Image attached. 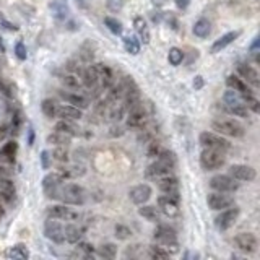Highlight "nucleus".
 Listing matches in <instances>:
<instances>
[{
	"label": "nucleus",
	"instance_id": "1",
	"mask_svg": "<svg viewBox=\"0 0 260 260\" xmlns=\"http://www.w3.org/2000/svg\"><path fill=\"white\" fill-rule=\"evenodd\" d=\"M153 237H155V241L160 244L161 247L166 249L169 254H176L179 251L176 231H174L171 226L160 225L155 230V234H153Z\"/></svg>",
	"mask_w": 260,
	"mask_h": 260
},
{
	"label": "nucleus",
	"instance_id": "2",
	"mask_svg": "<svg viewBox=\"0 0 260 260\" xmlns=\"http://www.w3.org/2000/svg\"><path fill=\"white\" fill-rule=\"evenodd\" d=\"M59 200L65 205H83L85 203V189L78 184L62 182L59 189Z\"/></svg>",
	"mask_w": 260,
	"mask_h": 260
},
{
	"label": "nucleus",
	"instance_id": "3",
	"mask_svg": "<svg viewBox=\"0 0 260 260\" xmlns=\"http://www.w3.org/2000/svg\"><path fill=\"white\" fill-rule=\"evenodd\" d=\"M223 104H225V109L228 113L236 116V117H249V109L246 108L244 101L237 96V93L232 91V89H228L223 94Z\"/></svg>",
	"mask_w": 260,
	"mask_h": 260
},
{
	"label": "nucleus",
	"instance_id": "4",
	"mask_svg": "<svg viewBox=\"0 0 260 260\" xmlns=\"http://www.w3.org/2000/svg\"><path fill=\"white\" fill-rule=\"evenodd\" d=\"M226 163V156L223 151L218 150H210V148H203L200 153V166L205 171H216L221 169Z\"/></svg>",
	"mask_w": 260,
	"mask_h": 260
},
{
	"label": "nucleus",
	"instance_id": "5",
	"mask_svg": "<svg viewBox=\"0 0 260 260\" xmlns=\"http://www.w3.org/2000/svg\"><path fill=\"white\" fill-rule=\"evenodd\" d=\"M211 129L218 132L220 135L232 137V139H241V137H244V127L237 120H232V119H216L211 122Z\"/></svg>",
	"mask_w": 260,
	"mask_h": 260
},
{
	"label": "nucleus",
	"instance_id": "6",
	"mask_svg": "<svg viewBox=\"0 0 260 260\" xmlns=\"http://www.w3.org/2000/svg\"><path fill=\"white\" fill-rule=\"evenodd\" d=\"M200 145L203 148H210V150H218L226 153L231 148V143L226 139H223L221 135L215 134V132H202L199 137Z\"/></svg>",
	"mask_w": 260,
	"mask_h": 260
},
{
	"label": "nucleus",
	"instance_id": "7",
	"mask_svg": "<svg viewBox=\"0 0 260 260\" xmlns=\"http://www.w3.org/2000/svg\"><path fill=\"white\" fill-rule=\"evenodd\" d=\"M127 127L129 129H135V130H143V127L146 125L148 122V116L143 109V104L139 103L135 106H132L130 109H127Z\"/></svg>",
	"mask_w": 260,
	"mask_h": 260
},
{
	"label": "nucleus",
	"instance_id": "8",
	"mask_svg": "<svg viewBox=\"0 0 260 260\" xmlns=\"http://www.w3.org/2000/svg\"><path fill=\"white\" fill-rule=\"evenodd\" d=\"M62 182H65V180L62 179L59 173L46 174L44 179H42V190H44L46 197L59 200V189H60Z\"/></svg>",
	"mask_w": 260,
	"mask_h": 260
},
{
	"label": "nucleus",
	"instance_id": "9",
	"mask_svg": "<svg viewBox=\"0 0 260 260\" xmlns=\"http://www.w3.org/2000/svg\"><path fill=\"white\" fill-rule=\"evenodd\" d=\"M210 187L216 190V192L230 194V192H236V190L239 189V184H237V180L234 177L218 174V176H213L210 179Z\"/></svg>",
	"mask_w": 260,
	"mask_h": 260
},
{
	"label": "nucleus",
	"instance_id": "10",
	"mask_svg": "<svg viewBox=\"0 0 260 260\" xmlns=\"http://www.w3.org/2000/svg\"><path fill=\"white\" fill-rule=\"evenodd\" d=\"M239 218V208L236 206H230L226 210H221V213L215 218V226L220 231H228L230 228L234 226V223Z\"/></svg>",
	"mask_w": 260,
	"mask_h": 260
},
{
	"label": "nucleus",
	"instance_id": "11",
	"mask_svg": "<svg viewBox=\"0 0 260 260\" xmlns=\"http://www.w3.org/2000/svg\"><path fill=\"white\" fill-rule=\"evenodd\" d=\"M232 242H234L237 251H241L244 254H254L259 247L257 237L254 236L252 232H241V234H237L234 239H232Z\"/></svg>",
	"mask_w": 260,
	"mask_h": 260
},
{
	"label": "nucleus",
	"instance_id": "12",
	"mask_svg": "<svg viewBox=\"0 0 260 260\" xmlns=\"http://www.w3.org/2000/svg\"><path fill=\"white\" fill-rule=\"evenodd\" d=\"M44 234L49 241L56 244L65 242V232H63V226L59 223V220L49 218L44 225Z\"/></svg>",
	"mask_w": 260,
	"mask_h": 260
},
{
	"label": "nucleus",
	"instance_id": "13",
	"mask_svg": "<svg viewBox=\"0 0 260 260\" xmlns=\"http://www.w3.org/2000/svg\"><path fill=\"white\" fill-rule=\"evenodd\" d=\"M230 176L239 182H252L257 177V171L247 164H232L230 168Z\"/></svg>",
	"mask_w": 260,
	"mask_h": 260
},
{
	"label": "nucleus",
	"instance_id": "14",
	"mask_svg": "<svg viewBox=\"0 0 260 260\" xmlns=\"http://www.w3.org/2000/svg\"><path fill=\"white\" fill-rule=\"evenodd\" d=\"M158 208L161 210L163 215L169 216V218L177 216L179 215V199L164 194V195H161V197H158Z\"/></svg>",
	"mask_w": 260,
	"mask_h": 260
},
{
	"label": "nucleus",
	"instance_id": "15",
	"mask_svg": "<svg viewBox=\"0 0 260 260\" xmlns=\"http://www.w3.org/2000/svg\"><path fill=\"white\" fill-rule=\"evenodd\" d=\"M206 203L211 210H226L230 208V206L234 205V199L230 197V195H226L225 192H213L210 194L208 197H206Z\"/></svg>",
	"mask_w": 260,
	"mask_h": 260
},
{
	"label": "nucleus",
	"instance_id": "16",
	"mask_svg": "<svg viewBox=\"0 0 260 260\" xmlns=\"http://www.w3.org/2000/svg\"><path fill=\"white\" fill-rule=\"evenodd\" d=\"M237 73H239L242 80L247 82L249 85H251V87H254V88H259L260 87L259 72L251 65V63L239 62V63H237Z\"/></svg>",
	"mask_w": 260,
	"mask_h": 260
},
{
	"label": "nucleus",
	"instance_id": "17",
	"mask_svg": "<svg viewBox=\"0 0 260 260\" xmlns=\"http://www.w3.org/2000/svg\"><path fill=\"white\" fill-rule=\"evenodd\" d=\"M47 216H49V218H54V220H63V221L78 220V213L72 211L70 208H67L65 203L49 206V208H47Z\"/></svg>",
	"mask_w": 260,
	"mask_h": 260
},
{
	"label": "nucleus",
	"instance_id": "18",
	"mask_svg": "<svg viewBox=\"0 0 260 260\" xmlns=\"http://www.w3.org/2000/svg\"><path fill=\"white\" fill-rule=\"evenodd\" d=\"M151 195H153V190H151V187L148 184L135 185V187L129 192V197H130V200L134 202L135 205L146 203V202L151 199Z\"/></svg>",
	"mask_w": 260,
	"mask_h": 260
},
{
	"label": "nucleus",
	"instance_id": "19",
	"mask_svg": "<svg viewBox=\"0 0 260 260\" xmlns=\"http://www.w3.org/2000/svg\"><path fill=\"white\" fill-rule=\"evenodd\" d=\"M94 72H96V75L99 78V85L103 89H108L111 85L116 83V77H114V72L113 68L104 65V63H96V65H93Z\"/></svg>",
	"mask_w": 260,
	"mask_h": 260
},
{
	"label": "nucleus",
	"instance_id": "20",
	"mask_svg": "<svg viewBox=\"0 0 260 260\" xmlns=\"http://www.w3.org/2000/svg\"><path fill=\"white\" fill-rule=\"evenodd\" d=\"M156 180H158V187L161 189V192L179 199V180H177L176 176L169 174V176H163V177L156 179Z\"/></svg>",
	"mask_w": 260,
	"mask_h": 260
},
{
	"label": "nucleus",
	"instance_id": "21",
	"mask_svg": "<svg viewBox=\"0 0 260 260\" xmlns=\"http://www.w3.org/2000/svg\"><path fill=\"white\" fill-rule=\"evenodd\" d=\"M49 8L52 12V17L57 21H65L70 15V7H68V0H52L49 3Z\"/></svg>",
	"mask_w": 260,
	"mask_h": 260
},
{
	"label": "nucleus",
	"instance_id": "22",
	"mask_svg": "<svg viewBox=\"0 0 260 260\" xmlns=\"http://www.w3.org/2000/svg\"><path fill=\"white\" fill-rule=\"evenodd\" d=\"M174 171V168L171 166H168V164H164L161 161H155V163H151L150 166L146 168V177H150V179H160L163 176H169V174H173Z\"/></svg>",
	"mask_w": 260,
	"mask_h": 260
},
{
	"label": "nucleus",
	"instance_id": "23",
	"mask_svg": "<svg viewBox=\"0 0 260 260\" xmlns=\"http://www.w3.org/2000/svg\"><path fill=\"white\" fill-rule=\"evenodd\" d=\"M60 98L63 101H67L68 104L75 106L78 109H88L89 108V99L87 96H83V94H78V93H65V91H60Z\"/></svg>",
	"mask_w": 260,
	"mask_h": 260
},
{
	"label": "nucleus",
	"instance_id": "24",
	"mask_svg": "<svg viewBox=\"0 0 260 260\" xmlns=\"http://www.w3.org/2000/svg\"><path fill=\"white\" fill-rule=\"evenodd\" d=\"M239 31H230V33L223 34L220 39H216L213 42V46H211V54H218V52H221L225 47H228L231 44V42H234L237 38H239Z\"/></svg>",
	"mask_w": 260,
	"mask_h": 260
},
{
	"label": "nucleus",
	"instance_id": "25",
	"mask_svg": "<svg viewBox=\"0 0 260 260\" xmlns=\"http://www.w3.org/2000/svg\"><path fill=\"white\" fill-rule=\"evenodd\" d=\"M57 117L67 120H80L83 117V111L72 104H63L60 108H57Z\"/></svg>",
	"mask_w": 260,
	"mask_h": 260
},
{
	"label": "nucleus",
	"instance_id": "26",
	"mask_svg": "<svg viewBox=\"0 0 260 260\" xmlns=\"http://www.w3.org/2000/svg\"><path fill=\"white\" fill-rule=\"evenodd\" d=\"M134 28H135L137 34H139V38H140V41L143 42V44H150L151 33H150V28H148L146 20L143 17H135L134 18Z\"/></svg>",
	"mask_w": 260,
	"mask_h": 260
},
{
	"label": "nucleus",
	"instance_id": "27",
	"mask_svg": "<svg viewBox=\"0 0 260 260\" xmlns=\"http://www.w3.org/2000/svg\"><path fill=\"white\" fill-rule=\"evenodd\" d=\"M226 85H228V88H230V89H232V91H236V93H239V94L252 93L251 89H249L247 83L244 82L241 77H237V75H228Z\"/></svg>",
	"mask_w": 260,
	"mask_h": 260
},
{
	"label": "nucleus",
	"instance_id": "28",
	"mask_svg": "<svg viewBox=\"0 0 260 260\" xmlns=\"http://www.w3.org/2000/svg\"><path fill=\"white\" fill-rule=\"evenodd\" d=\"M63 232H65V241L70 244H77L78 241H82L85 236V230L82 226H77V225L63 226Z\"/></svg>",
	"mask_w": 260,
	"mask_h": 260
},
{
	"label": "nucleus",
	"instance_id": "29",
	"mask_svg": "<svg viewBox=\"0 0 260 260\" xmlns=\"http://www.w3.org/2000/svg\"><path fill=\"white\" fill-rule=\"evenodd\" d=\"M85 173H87V169H85V166H82V164H73V166H67V168L59 169V174L62 176L63 180L82 177V176H85Z\"/></svg>",
	"mask_w": 260,
	"mask_h": 260
},
{
	"label": "nucleus",
	"instance_id": "30",
	"mask_svg": "<svg viewBox=\"0 0 260 260\" xmlns=\"http://www.w3.org/2000/svg\"><path fill=\"white\" fill-rule=\"evenodd\" d=\"M17 151H18L17 142H7L2 148H0V160L5 163H13Z\"/></svg>",
	"mask_w": 260,
	"mask_h": 260
},
{
	"label": "nucleus",
	"instance_id": "31",
	"mask_svg": "<svg viewBox=\"0 0 260 260\" xmlns=\"http://www.w3.org/2000/svg\"><path fill=\"white\" fill-rule=\"evenodd\" d=\"M82 85L85 88H88V89H91V88L98 87V85H99V78L96 75V72H94L93 65L88 67V68H85V70L82 72Z\"/></svg>",
	"mask_w": 260,
	"mask_h": 260
},
{
	"label": "nucleus",
	"instance_id": "32",
	"mask_svg": "<svg viewBox=\"0 0 260 260\" xmlns=\"http://www.w3.org/2000/svg\"><path fill=\"white\" fill-rule=\"evenodd\" d=\"M56 132H60V134H65L68 137H75L78 135V129L77 125L73 124V120H67V119H60L54 127Z\"/></svg>",
	"mask_w": 260,
	"mask_h": 260
},
{
	"label": "nucleus",
	"instance_id": "33",
	"mask_svg": "<svg viewBox=\"0 0 260 260\" xmlns=\"http://www.w3.org/2000/svg\"><path fill=\"white\" fill-rule=\"evenodd\" d=\"M7 257L13 260H26L29 257V251L25 244H15L7 251Z\"/></svg>",
	"mask_w": 260,
	"mask_h": 260
},
{
	"label": "nucleus",
	"instance_id": "34",
	"mask_svg": "<svg viewBox=\"0 0 260 260\" xmlns=\"http://www.w3.org/2000/svg\"><path fill=\"white\" fill-rule=\"evenodd\" d=\"M211 33V25L206 18H200L199 21H195L194 25V34L197 38H208V34Z\"/></svg>",
	"mask_w": 260,
	"mask_h": 260
},
{
	"label": "nucleus",
	"instance_id": "35",
	"mask_svg": "<svg viewBox=\"0 0 260 260\" xmlns=\"http://www.w3.org/2000/svg\"><path fill=\"white\" fill-rule=\"evenodd\" d=\"M139 215L143 216L146 221H151V223L160 221V211H158L156 206H153V205H145V203H143L139 208Z\"/></svg>",
	"mask_w": 260,
	"mask_h": 260
},
{
	"label": "nucleus",
	"instance_id": "36",
	"mask_svg": "<svg viewBox=\"0 0 260 260\" xmlns=\"http://www.w3.org/2000/svg\"><path fill=\"white\" fill-rule=\"evenodd\" d=\"M72 142V137H68L65 134H60V132H52L51 135H47V143L56 146H68Z\"/></svg>",
	"mask_w": 260,
	"mask_h": 260
},
{
	"label": "nucleus",
	"instance_id": "37",
	"mask_svg": "<svg viewBox=\"0 0 260 260\" xmlns=\"http://www.w3.org/2000/svg\"><path fill=\"white\" fill-rule=\"evenodd\" d=\"M124 114H125V108L124 104H119V103H114L111 104L108 108V119L111 122H119L124 119Z\"/></svg>",
	"mask_w": 260,
	"mask_h": 260
},
{
	"label": "nucleus",
	"instance_id": "38",
	"mask_svg": "<svg viewBox=\"0 0 260 260\" xmlns=\"http://www.w3.org/2000/svg\"><path fill=\"white\" fill-rule=\"evenodd\" d=\"M62 85L65 88H68V89L77 91V89L82 88V80L75 75V73H67V75L62 77Z\"/></svg>",
	"mask_w": 260,
	"mask_h": 260
},
{
	"label": "nucleus",
	"instance_id": "39",
	"mask_svg": "<svg viewBox=\"0 0 260 260\" xmlns=\"http://www.w3.org/2000/svg\"><path fill=\"white\" fill-rule=\"evenodd\" d=\"M156 160L161 161V163H164V164H168V166H171V168H176V164H177L176 153H174V151H169V150H163V148H161V151L158 153Z\"/></svg>",
	"mask_w": 260,
	"mask_h": 260
},
{
	"label": "nucleus",
	"instance_id": "40",
	"mask_svg": "<svg viewBox=\"0 0 260 260\" xmlns=\"http://www.w3.org/2000/svg\"><path fill=\"white\" fill-rule=\"evenodd\" d=\"M124 47L125 51L132 56H137L140 52V41L137 36H127L124 38Z\"/></svg>",
	"mask_w": 260,
	"mask_h": 260
},
{
	"label": "nucleus",
	"instance_id": "41",
	"mask_svg": "<svg viewBox=\"0 0 260 260\" xmlns=\"http://www.w3.org/2000/svg\"><path fill=\"white\" fill-rule=\"evenodd\" d=\"M57 108H59V106L56 104L54 99H44L42 101V104H41L42 113H44L46 117H49V119L57 117Z\"/></svg>",
	"mask_w": 260,
	"mask_h": 260
},
{
	"label": "nucleus",
	"instance_id": "42",
	"mask_svg": "<svg viewBox=\"0 0 260 260\" xmlns=\"http://www.w3.org/2000/svg\"><path fill=\"white\" fill-rule=\"evenodd\" d=\"M168 60L174 67L180 65L184 60V51L179 49V47H171V49H169V54H168Z\"/></svg>",
	"mask_w": 260,
	"mask_h": 260
},
{
	"label": "nucleus",
	"instance_id": "43",
	"mask_svg": "<svg viewBox=\"0 0 260 260\" xmlns=\"http://www.w3.org/2000/svg\"><path fill=\"white\" fill-rule=\"evenodd\" d=\"M242 101H244V104H246V108H247L249 111H252L254 114H257L259 111H260V103H259V99L254 96L252 93L242 94Z\"/></svg>",
	"mask_w": 260,
	"mask_h": 260
},
{
	"label": "nucleus",
	"instance_id": "44",
	"mask_svg": "<svg viewBox=\"0 0 260 260\" xmlns=\"http://www.w3.org/2000/svg\"><path fill=\"white\" fill-rule=\"evenodd\" d=\"M99 256L103 259H114L117 256V246L113 242L103 244V246L99 247Z\"/></svg>",
	"mask_w": 260,
	"mask_h": 260
},
{
	"label": "nucleus",
	"instance_id": "45",
	"mask_svg": "<svg viewBox=\"0 0 260 260\" xmlns=\"http://www.w3.org/2000/svg\"><path fill=\"white\" fill-rule=\"evenodd\" d=\"M104 25L108 26V29H109L113 34H116V36H120L122 31H124L120 21L116 20V18H113V17H106V18H104Z\"/></svg>",
	"mask_w": 260,
	"mask_h": 260
},
{
	"label": "nucleus",
	"instance_id": "46",
	"mask_svg": "<svg viewBox=\"0 0 260 260\" xmlns=\"http://www.w3.org/2000/svg\"><path fill=\"white\" fill-rule=\"evenodd\" d=\"M148 256H150L151 259H156V260H164V259H169V254L166 249L164 247H161L160 244L158 246H151L150 247V251H148Z\"/></svg>",
	"mask_w": 260,
	"mask_h": 260
},
{
	"label": "nucleus",
	"instance_id": "47",
	"mask_svg": "<svg viewBox=\"0 0 260 260\" xmlns=\"http://www.w3.org/2000/svg\"><path fill=\"white\" fill-rule=\"evenodd\" d=\"M77 244H78V246H77V251L80 252V254H83V257H85V259L93 257V254H94V247H93V244L85 242V241H78Z\"/></svg>",
	"mask_w": 260,
	"mask_h": 260
},
{
	"label": "nucleus",
	"instance_id": "48",
	"mask_svg": "<svg viewBox=\"0 0 260 260\" xmlns=\"http://www.w3.org/2000/svg\"><path fill=\"white\" fill-rule=\"evenodd\" d=\"M52 160L59 161V163H67L68 161V151L67 146H56V150L52 151Z\"/></svg>",
	"mask_w": 260,
	"mask_h": 260
},
{
	"label": "nucleus",
	"instance_id": "49",
	"mask_svg": "<svg viewBox=\"0 0 260 260\" xmlns=\"http://www.w3.org/2000/svg\"><path fill=\"white\" fill-rule=\"evenodd\" d=\"M114 232H116V237L120 241H125V239H129V237L132 236V231H130V228L129 226H125V225H116L114 228Z\"/></svg>",
	"mask_w": 260,
	"mask_h": 260
},
{
	"label": "nucleus",
	"instance_id": "50",
	"mask_svg": "<svg viewBox=\"0 0 260 260\" xmlns=\"http://www.w3.org/2000/svg\"><path fill=\"white\" fill-rule=\"evenodd\" d=\"M124 3H125V0H108V2H106V7H108L109 12L119 13L120 10L124 8Z\"/></svg>",
	"mask_w": 260,
	"mask_h": 260
},
{
	"label": "nucleus",
	"instance_id": "51",
	"mask_svg": "<svg viewBox=\"0 0 260 260\" xmlns=\"http://www.w3.org/2000/svg\"><path fill=\"white\" fill-rule=\"evenodd\" d=\"M161 151V145L158 142H150L148 143V156L150 158H156L158 156V153Z\"/></svg>",
	"mask_w": 260,
	"mask_h": 260
},
{
	"label": "nucleus",
	"instance_id": "52",
	"mask_svg": "<svg viewBox=\"0 0 260 260\" xmlns=\"http://www.w3.org/2000/svg\"><path fill=\"white\" fill-rule=\"evenodd\" d=\"M15 56H17L20 60H26V57H28V54H26V47L21 41L17 42V46H15Z\"/></svg>",
	"mask_w": 260,
	"mask_h": 260
},
{
	"label": "nucleus",
	"instance_id": "53",
	"mask_svg": "<svg viewBox=\"0 0 260 260\" xmlns=\"http://www.w3.org/2000/svg\"><path fill=\"white\" fill-rule=\"evenodd\" d=\"M20 125H21V114L17 111V113L13 114L12 125H10V129H12V130H10V132H15V134H17L18 129H20Z\"/></svg>",
	"mask_w": 260,
	"mask_h": 260
},
{
	"label": "nucleus",
	"instance_id": "54",
	"mask_svg": "<svg viewBox=\"0 0 260 260\" xmlns=\"http://www.w3.org/2000/svg\"><path fill=\"white\" fill-rule=\"evenodd\" d=\"M41 166H42V169H49V166H51V153L47 150L41 151Z\"/></svg>",
	"mask_w": 260,
	"mask_h": 260
},
{
	"label": "nucleus",
	"instance_id": "55",
	"mask_svg": "<svg viewBox=\"0 0 260 260\" xmlns=\"http://www.w3.org/2000/svg\"><path fill=\"white\" fill-rule=\"evenodd\" d=\"M109 135L111 137H122V135H124V129L119 127V125H113L109 129Z\"/></svg>",
	"mask_w": 260,
	"mask_h": 260
},
{
	"label": "nucleus",
	"instance_id": "56",
	"mask_svg": "<svg viewBox=\"0 0 260 260\" xmlns=\"http://www.w3.org/2000/svg\"><path fill=\"white\" fill-rule=\"evenodd\" d=\"M174 2H176V7L179 10H185L190 5V0H174Z\"/></svg>",
	"mask_w": 260,
	"mask_h": 260
},
{
	"label": "nucleus",
	"instance_id": "57",
	"mask_svg": "<svg viewBox=\"0 0 260 260\" xmlns=\"http://www.w3.org/2000/svg\"><path fill=\"white\" fill-rule=\"evenodd\" d=\"M163 17H164V13H163V12H153V13H151L153 23H160V21L163 20Z\"/></svg>",
	"mask_w": 260,
	"mask_h": 260
},
{
	"label": "nucleus",
	"instance_id": "58",
	"mask_svg": "<svg viewBox=\"0 0 260 260\" xmlns=\"http://www.w3.org/2000/svg\"><path fill=\"white\" fill-rule=\"evenodd\" d=\"M8 134H10V127L8 125H0V140H3Z\"/></svg>",
	"mask_w": 260,
	"mask_h": 260
},
{
	"label": "nucleus",
	"instance_id": "59",
	"mask_svg": "<svg viewBox=\"0 0 260 260\" xmlns=\"http://www.w3.org/2000/svg\"><path fill=\"white\" fill-rule=\"evenodd\" d=\"M34 143V130H33V127H28V145H33Z\"/></svg>",
	"mask_w": 260,
	"mask_h": 260
},
{
	"label": "nucleus",
	"instance_id": "60",
	"mask_svg": "<svg viewBox=\"0 0 260 260\" xmlns=\"http://www.w3.org/2000/svg\"><path fill=\"white\" fill-rule=\"evenodd\" d=\"M194 87H195V89H200L202 87H203V78H202L200 75H199V77H195V80H194Z\"/></svg>",
	"mask_w": 260,
	"mask_h": 260
},
{
	"label": "nucleus",
	"instance_id": "61",
	"mask_svg": "<svg viewBox=\"0 0 260 260\" xmlns=\"http://www.w3.org/2000/svg\"><path fill=\"white\" fill-rule=\"evenodd\" d=\"M10 174H12V173H10L7 168H3L2 164H0V179H2V177H10Z\"/></svg>",
	"mask_w": 260,
	"mask_h": 260
},
{
	"label": "nucleus",
	"instance_id": "62",
	"mask_svg": "<svg viewBox=\"0 0 260 260\" xmlns=\"http://www.w3.org/2000/svg\"><path fill=\"white\" fill-rule=\"evenodd\" d=\"M166 2H168V0H151V3L155 5L156 8H161V7H164V5H166Z\"/></svg>",
	"mask_w": 260,
	"mask_h": 260
},
{
	"label": "nucleus",
	"instance_id": "63",
	"mask_svg": "<svg viewBox=\"0 0 260 260\" xmlns=\"http://www.w3.org/2000/svg\"><path fill=\"white\" fill-rule=\"evenodd\" d=\"M77 3L80 5L82 8H88V3H87V0H77Z\"/></svg>",
	"mask_w": 260,
	"mask_h": 260
},
{
	"label": "nucleus",
	"instance_id": "64",
	"mask_svg": "<svg viewBox=\"0 0 260 260\" xmlns=\"http://www.w3.org/2000/svg\"><path fill=\"white\" fill-rule=\"evenodd\" d=\"M3 218V203H0V220Z\"/></svg>",
	"mask_w": 260,
	"mask_h": 260
}]
</instances>
